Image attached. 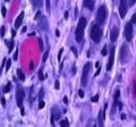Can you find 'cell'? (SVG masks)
Segmentation results:
<instances>
[{"instance_id":"cell-1","label":"cell","mask_w":136,"mask_h":127,"mask_svg":"<svg viewBox=\"0 0 136 127\" xmlns=\"http://www.w3.org/2000/svg\"><path fill=\"white\" fill-rule=\"evenodd\" d=\"M87 24V19L85 17H82V18L79 19V23H78V28L76 30V40L78 42L82 41L83 39V35H84V29L86 28Z\"/></svg>"},{"instance_id":"cell-2","label":"cell","mask_w":136,"mask_h":127,"mask_svg":"<svg viewBox=\"0 0 136 127\" xmlns=\"http://www.w3.org/2000/svg\"><path fill=\"white\" fill-rule=\"evenodd\" d=\"M91 37L95 42H99L102 37V30L98 24H94L91 30Z\"/></svg>"},{"instance_id":"cell-3","label":"cell","mask_w":136,"mask_h":127,"mask_svg":"<svg viewBox=\"0 0 136 127\" xmlns=\"http://www.w3.org/2000/svg\"><path fill=\"white\" fill-rule=\"evenodd\" d=\"M106 9L104 5H101L98 10V13H97V22L99 24H102L103 22L105 21V18H106Z\"/></svg>"},{"instance_id":"cell-4","label":"cell","mask_w":136,"mask_h":127,"mask_svg":"<svg viewBox=\"0 0 136 127\" xmlns=\"http://www.w3.org/2000/svg\"><path fill=\"white\" fill-rule=\"evenodd\" d=\"M24 98V91L21 88V86H17L16 89V101H17V106L21 107L23 106V101Z\"/></svg>"},{"instance_id":"cell-5","label":"cell","mask_w":136,"mask_h":127,"mask_svg":"<svg viewBox=\"0 0 136 127\" xmlns=\"http://www.w3.org/2000/svg\"><path fill=\"white\" fill-rule=\"evenodd\" d=\"M91 65L89 63H87L83 68V72H82V77H81V83L83 86H86V84H87V76H88L89 70H91Z\"/></svg>"},{"instance_id":"cell-6","label":"cell","mask_w":136,"mask_h":127,"mask_svg":"<svg viewBox=\"0 0 136 127\" xmlns=\"http://www.w3.org/2000/svg\"><path fill=\"white\" fill-rule=\"evenodd\" d=\"M128 56H129L128 46L127 45H123L122 47H121V50H120V61H121V64H126Z\"/></svg>"},{"instance_id":"cell-7","label":"cell","mask_w":136,"mask_h":127,"mask_svg":"<svg viewBox=\"0 0 136 127\" xmlns=\"http://www.w3.org/2000/svg\"><path fill=\"white\" fill-rule=\"evenodd\" d=\"M128 11V2L127 0H120V5H119V14L120 18H124Z\"/></svg>"},{"instance_id":"cell-8","label":"cell","mask_w":136,"mask_h":127,"mask_svg":"<svg viewBox=\"0 0 136 127\" xmlns=\"http://www.w3.org/2000/svg\"><path fill=\"white\" fill-rule=\"evenodd\" d=\"M132 35H133V27L131 23H127L126 28H124V36L128 41L132 40Z\"/></svg>"},{"instance_id":"cell-9","label":"cell","mask_w":136,"mask_h":127,"mask_svg":"<svg viewBox=\"0 0 136 127\" xmlns=\"http://www.w3.org/2000/svg\"><path fill=\"white\" fill-rule=\"evenodd\" d=\"M114 54H115V48L112 47V49H111V54H110V59H109L107 65H106L107 71H111V70H112V67L114 65Z\"/></svg>"},{"instance_id":"cell-10","label":"cell","mask_w":136,"mask_h":127,"mask_svg":"<svg viewBox=\"0 0 136 127\" xmlns=\"http://www.w3.org/2000/svg\"><path fill=\"white\" fill-rule=\"evenodd\" d=\"M104 111L105 110H100L99 111V114H98V122H99V126L100 127H102L103 124H104V118H105Z\"/></svg>"},{"instance_id":"cell-11","label":"cell","mask_w":136,"mask_h":127,"mask_svg":"<svg viewBox=\"0 0 136 127\" xmlns=\"http://www.w3.org/2000/svg\"><path fill=\"white\" fill-rule=\"evenodd\" d=\"M118 35H119V30L117 29V28H114V29L112 30V32H111V40L112 41H116V39L118 38Z\"/></svg>"},{"instance_id":"cell-12","label":"cell","mask_w":136,"mask_h":127,"mask_svg":"<svg viewBox=\"0 0 136 127\" xmlns=\"http://www.w3.org/2000/svg\"><path fill=\"white\" fill-rule=\"evenodd\" d=\"M23 15H24V13H23V12H21V13L19 14V16L17 17V19H16V21H15V28H16V29H18V28L21 26V23H23Z\"/></svg>"},{"instance_id":"cell-13","label":"cell","mask_w":136,"mask_h":127,"mask_svg":"<svg viewBox=\"0 0 136 127\" xmlns=\"http://www.w3.org/2000/svg\"><path fill=\"white\" fill-rule=\"evenodd\" d=\"M52 115H53V118H54V120H60V118H61V111L58 109L56 106H54V107L52 108Z\"/></svg>"},{"instance_id":"cell-14","label":"cell","mask_w":136,"mask_h":127,"mask_svg":"<svg viewBox=\"0 0 136 127\" xmlns=\"http://www.w3.org/2000/svg\"><path fill=\"white\" fill-rule=\"evenodd\" d=\"M84 6H86L89 10L94 9V0H84Z\"/></svg>"},{"instance_id":"cell-15","label":"cell","mask_w":136,"mask_h":127,"mask_svg":"<svg viewBox=\"0 0 136 127\" xmlns=\"http://www.w3.org/2000/svg\"><path fill=\"white\" fill-rule=\"evenodd\" d=\"M32 3H33V5L36 6V8H41L43 5V0H32Z\"/></svg>"},{"instance_id":"cell-16","label":"cell","mask_w":136,"mask_h":127,"mask_svg":"<svg viewBox=\"0 0 136 127\" xmlns=\"http://www.w3.org/2000/svg\"><path fill=\"white\" fill-rule=\"evenodd\" d=\"M17 75H18L20 80H24V79H26V76H24V74L23 73V71H21L20 69H17Z\"/></svg>"},{"instance_id":"cell-17","label":"cell","mask_w":136,"mask_h":127,"mask_svg":"<svg viewBox=\"0 0 136 127\" xmlns=\"http://www.w3.org/2000/svg\"><path fill=\"white\" fill-rule=\"evenodd\" d=\"M11 87H12V85H11V83H8V84H6V86L4 87V89H3V91H4L5 93L10 92V90H11Z\"/></svg>"},{"instance_id":"cell-18","label":"cell","mask_w":136,"mask_h":127,"mask_svg":"<svg viewBox=\"0 0 136 127\" xmlns=\"http://www.w3.org/2000/svg\"><path fill=\"white\" fill-rule=\"evenodd\" d=\"M38 46H39V50L44 51V44H43V40L41 38H38Z\"/></svg>"},{"instance_id":"cell-19","label":"cell","mask_w":136,"mask_h":127,"mask_svg":"<svg viewBox=\"0 0 136 127\" xmlns=\"http://www.w3.org/2000/svg\"><path fill=\"white\" fill-rule=\"evenodd\" d=\"M68 125H69V122H68L67 119L62 120V121H61V126H68Z\"/></svg>"},{"instance_id":"cell-20","label":"cell","mask_w":136,"mask_h":127,"mask_svg":"<svg viewBox=\"0 0 136 127\" xmlns=\"http://www.w3.org/2000/svg\"><path fill=\"white\" fill-rule=\"evenodd\" d=\"M6 71H9L10 70V68H11V65H12V62H11V59H6Z\"/></svg>"},{"instance_id":"cell-21","label":"cell","mask_w":136,"mask_h":127,"mask_svg":"<svg viewBox=\"0 0 136 127\" xmlns=\"http://www.w3.org/2000/svg\"><path fill=\"white\" fill-rule=\"evenodd\" d=\"M38 77H39V79H41V80H44V79H45L44 73H43V70H39V71H38Z\"/></svg>"},{"instance_id":"cell-22","label":"cell","mask_w":136,"mask_h":127,"mask_svg":"<svg viewBox=\"0 0 136 127\" xmlns=\"http://www.w3.org/2000/svg\"><path fill=\"white\" fill-rule=\"evenodd\" d=\"M48 55H49V50H47L45 52V54H44V56H43V62H46L47 61V58H48Z\"/></svg>"},{"instance_id":"cell-23","label":"cell","mask_w":136,"mask_h":127,"mask_svg":"<svg viewBox=\"0 0 136 127\" xmlns=\"http://www.w3.org/2000/svg\"><path fill=\"white\" fill-rule=\"evenodd\" d=\"M44 107H45V102L41 100V101H39V104H38V108L39 109H43Z\"/></svg>"},{"instance_id":"cell-24","label":"cell","mask_w":136,"mask_h":127,"mask_svg":"<svg viewBox=\"0 0 136 127\" xmlns=\"http://www.w3.org/2000/svg\"><path fill=\"white\" fill-rule=\"evenodd\" d=\"M46 8H47V12L50 13V0H46Z\"/></svg>"},{"instance_id":"cell-25","label":"cell","mask_w":136,"mask_h":127,"mask_svg":"<svg viewBox=\"0 0 136 127\" xmlns=\"http://www.w3.org/2000/svg\"><path fill=\"white\" fill-rule=\"evenodd\" d=\"M43 96H44V89H43V88H41V89H39V94H38V97L42 100Z\"/></svg>"},{"instance_id":"cell-26","label":"cell","mask_w":136,"mask_h":127,"mask_svg":"<svg viewBox=\"0 0 136 127\" xmlns=\"http://www.w3.org/2000/svg\"><path fill=\"white\" fill-rule=\"evenodd\" d=\"M4 34H5V28L1 27V29H0V35L3 37V36H4Z\"/></svg>"},{"instance_id":"cell-27","label":"cell","mask_w":136,"mask_h":127,"mask_svg":"<svg viewBox=\"0 0 136 127\" xmlns=\"http://www.w3.org/2000/svg\"><path fill=\"white\" fill-rule=\"evenodd\" d=\"M119 95H120V91L119 90H116V92H115V96H114V98H115V101L117 102L118 100V97H119Z\"/></svg>"},{"instance_id":"cell-28","label":"cell","mask_w":136,"mask_h":127,"mask_svg":"<svg viewBox=\"0 0 136 127\" xmlns=\"http://www.w3.org/2000/svg\"><path fill=\"white\" fill-rule=\"evenodd\" d=\"M63 52H64V49L62 48L60 50V52H59V54H58V59L59 61H61V57H62V54H63Z\"/></svg>"},{"instance_id":"cell-29","label":"cell","mask_w":136,"mask_h":127,"mask_svg":"<svg viewBox=\"0 0 136 127\" xmlns=\"http://www.w3.org/2000/svg\"><path fill=\"white\" fill-rule=\"evenodd\" d=\"M101 54H102L103 56H105V55L107 54V51H106V47H105V46L103 47V49L101 50Z\"/></svg>"},{"instance_id":"cell-30","label":"cell","mask_w":136,"mask_h":127,"mask_svg":"<svg viewBox=\"0 0 136 127\" xmlns=\"http://www.w3.org/2000/svg\"><path fill=\"white\" fill-rule=\"evenodd\" d=\"M13 48H14V41H11L10 45H9V51L11 52V51L13 50Z\"/></svg>"},{"instance_id":"cell-31","label":"cell","mask_w":136,"mask_h":127,"mask_svg":"<svg viewBox=\"0 0 136 127\" xmlns=\"http://www.w3.org/2000/svg\"><path fill=\"white\" fill-rule=\"evenodd\" d=\"M1 13H2V16H3V17H5V15H6V9L4 8V6H2V9H1Z\"/></svg>"},{"instance_id":"cell-32","label":"cell","mask_w":136,"mask_h":127,"mask_svg":"<svg viewBox=\"0 0 136 127\" xmlns=\"http://www.w3.org/2000/svg\"><path fill=\"white\" fill-rule=\"evenodd\" d=\"M71 51L73 52L74 56H78V51H77V49H76V48H74V47H71Z\"/></svg>"},{"instance_id":"cell-33","label":"cell","mask_w":136,"mask_h":127,"mask_svg":"<svg viewBox=\"0 0 136 127\" xmlns=\"http://www.w3.org/2000/svg\"><path fill=\"white\" fill-rule=\"evenodd\" d=\"M17 57H18V49H17V50H16V52H15V53H14V56H13V58L15 59V61L17 59Z\"/></svg>"},{"instance_id":"cell-34","label":"cell","mask_w":136,"mask_h":127,"mask_svg":"<svg viewBox=\"0 0 136 127\" xmlns=\"http://www.w3.org/2000/svg\"><path fill=\"white\" fill-rule=\"evenodd\" d=\"M98 100H99V96H98V95H96V96L91 97V102H98Z\"/></svg>"},{"instance_id":"cell-35","label":"cell","mask_w":136,"mask_h":127,"mask_svg":"<svg viewBox=\"0 0 136 127\" xmlns=\"http://www.w3.org/2000/svg\"><path fill=\"white\" fill-rule=\"evenodd\" d=\"M79 96H80V97H84V92H83V90H79Z\"/></svg>"},{"instance_id":"cell-36","label":"cell","mask_w":136,"mask_h":127,"mask_svg":"<svg viewBox=\"0 0 136 127\" xmlns=\"http://www.w3.org/2000/svg\"><path fill=\"white\" fill-rule=\"evenodd\" d=\"M34 69V62L31 61L30 62V70H33Z\"/></svg>"},{"instance_id":"cell-37","label":"cell","mask_w":136,"mask_h":127,"mask_svg":"<svg viewBox=\"0 0 136 127\" xmlns=\"http://www.w3.org/2000/svg\"><path fill=\"white\" fill-rule=\"evenodd\" d=\"M39 16H41V12H39V11H37V13L35 14V18H34V19H38Z\"/></svg>"},{"instance_id":"cell-38","label":"cell","mask_w":136,"mask_h":127,"mask_svg":"<svg viewBox=\"0 0 136 127\" xmlns=\"http://www.w3.org/2000/svg\"><path fill=\"white\" fill-rule=\"evenodd\" d=\"M1 104L3 107H5V98L4 97H1Z\"/></svg>"},{"instance_id":"cell-39","label":"cell","mask_w":136,"mask_h":127,"mask_svg":"<svg viewBox=\"0 0 136 127\" xmlns=\"http://www.w3.org/2000/svg\"><path fill=\"white\" fill-rule=\"evenodd\" d=\"M55 89H60V82L59 80L55 82Z\"/></svg>"},{"instance_id":"cell-40","label":"cell","mask_w":136,"mask_h":127,"mask_svg":"<svg viewBox=\"0 0 136 127\" xmlns=\"http://www.w3.org/2000/svg\"><path fill=\"white\" fill-rule=\"evenodd\" d=\"M76 72H77V70H76V65H72V74H76Z\"/></svg>"},{"instance_id":"cell-41","label":"cell","mask_w":136,"mask_h":127,"mask_svg":"<svg viewBox=\"0 0 136 127\" xmlns=\"http://www.w3.org/2000/svg\"><path fill=\"white\" fill-rule=\"evenodd\" d=\"M135 18H136L135 15L132 16V19H131V22H132V23H135V22H136V19H135Z\"/></svg>"},{"instance_id":"cell-42","label":"cell","mask_w":136,"mask_h":127,"mask_svg":"<svg viewBox=\"0 0 136 127\" xmlns=\"http://www.w3.org/2000/svg\"><path fill=\"white\" fill-rule=\"evenodd\" d=\"M20 113H21V115H24V109H23V106L20 107Z\"/></svg>"},{"instance_id":"cell-43","label":"cell","mask_w":136,"mask_h":127,"mask_svg":"<svg viewBox=\"0 0 136 127\" xmlns=\"http://www.w3.org/2000/svg\"><path fill=\"white\" fill-rule=\"evenodd\" d=\"M63 101H64V103H65V104H68V97H67V96L64 97V98H63Z\"/></svg>"},{"instance_id":"cell-44","label":"cell","mask_w":136,"mask_h":127,"mask_svg":"<svg viewBox=\"0 0 136 127\" xmlns=\"http://www.w3.org/2000/svg\"><path fill=\"white\" fill-rule=\"evenodd\" d=\"M100 71H101V70H100V68H98V70H97V72L95 73V76H97V75H99V73H100Z\"/></svg>"},{"instance_id":"cell-45","label":"cell","mask_w":136,"mask_h":127,"mask_svg":"<svg viewBox=\"0 0 136 127\" xmlns=\"http://www.w3.org/2000/svg\"><path fill=\"white\" fill-rule=\"evenodd\" d=\"M26 31H27V27H23V29H21V33H24Z\"/></svg>"},{"instance_id":"cell-46","label":"cell","mask_w":136,"mask_h":127,"mask_svg":"<svg viewBox=\"0 0 136 127\" xmlns=\"http://www.w3.org/2000/svg\"><path fill=\"white\" fill-rule=\"evenodd\" d=\"M51 124L54 125V118H53V115H51Z\"/></svg>"},{"instance_id":"cell-47","label":"cell","mask_w":136,"mask_h":127,"mask_svg":"<svg viewBox=\"0 0 136 127\" xmlns=\"http://www.w3.org/2000/svg\"><path fill=\"white\" fill-rule=\"evenodd\" d=\"M55 35H56L58 37H60V31H59V30H55Z\"/></svg>"},{"instance_id":"cell-48","label":"cell","mask_w":136,"mask_h":127,"mask_svg":"<svg viewBox=\"0 0 136 127\" xmlns=\"http://www.w3.org/2000/svg\"><path fill=\"white\" fill-rule=\"evenodd\" d=\"M64 16H65V18L67 19V18H68V12H65V14H64Z\"/></svg>"},{"instance_id":"cell-49","label":"cell","mask_w":136,"mask_h":127,"mask_svg":"<svg viewBox=\"0 0 136 127\" xmlns=\"http://www.w3.org/2000/svg\"><path fill=\"white\" fill-rule=\"evenodd\" d=\"M15 35H16V32L13 30V31H12V36H15Z\"/></svg>"},{"instance_id":"cell-50","label":"cell","mask_w":136,"mask_h":127,"mask_svg":"<svg viewBox=\"0 0 136 127\" xmlns=\"http://www.w3.org/2000/svg\"><path fill=\"white\" fill-rule=\"evenodd\" d=\"M121 119H122V120L126 119V114H121Z\"/></svg>"},{"instance_id":"cell-51","label":"cell","mask_w":136,"mask_h":127,"mask_svg":"<svg viewBox=\"0 0 136 127\" xmlns=\"http://www.w3.org/2000/svg\"><path fill=\"white\" fill-rule=\"evenodd\" d=\"M135 1H136V0H131V4H134Z\"/></svg>"},{"instance_id":"cell-52","label":"cell","mask_w":136,"mask_h":127,"mask_svg":"<svg viewBox=\"0 0 136 127\" xmlns=\"http://www.w3.org/2000/svg\"><path fill=\"white\" fill-rule=\"evenodd\" d=\"M5 1H10V0H5Z\"/></svg>"},{"instance_id":"cell-53","label":"cell","mask_w":136,"mask_h":127,"mask_svg":"<svg viewBox=\"0 0 136 127\" xmlns=\"http://www.w3.org/2000/svg\"><path fill=\"white\" fill-rule=\"evenodd\" d=\"M0 95H1V94H0Z\"/></svg>"}]
</instances>
